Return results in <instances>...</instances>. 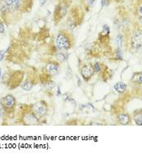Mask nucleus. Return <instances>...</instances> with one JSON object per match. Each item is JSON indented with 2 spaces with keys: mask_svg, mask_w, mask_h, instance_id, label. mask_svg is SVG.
Listing matches in <instances>:
<instances>
[{
  "mask_svg": "<svg viewBox=\"0 0 142 158\" xmlns=\"http://www.w3.org/2000/svg\"><path fill=\"white\" fill-rule=\"evenodd\" d=\"M2 78V70H1V68H0V79Z\"/></svg>",
  "mask_w": 142,
  "mask_h": 158,
  "instance_id": "nucleus-30",
  "label": "nucleus"
},
{
  "mask_svg": "<svg viewBox=\"0 0 142 158\" xmlns=\"http://www.w3.org/2000/svg\"><path fill=\"white\" fill-rule=\"evenodd\" d=\"M28 0H0V11L3 14L23 12L26 9Z\"/></svg>",
  "mask_w": 142,
  "mask_h": 158,
  "instance_id": "nucleus-1",
  "label": "nucleus"
},
{
  "mask_svg": "<svg viewBox=\"0 0 142 158\" xmlns=\"http://www.w3.org/2000/svg\"><path fill=\"white\" fill-rule=\"evenodd\" d=\"M0 105L6 114V116L12 115L16 106V99L12 94H7L0 99Z\"/></svg>",
  "mask_w": 142,
  "mask_h": 158,
  "instance_id": "nucleus-3",
  "label": "nucleus"
},
{
  "mask_svg": "<svg viewBox=\"0 0 142 158\" xmlns=\"http://www.w3.org/2000/svg\"><path fill=\"white\" fill-rule=\"evenodd\" d=\"M133 119L136 122V125L138 126H141L142 124V112L141 110L140 109L138 111H136L135 114H134V116H133Z\"/></svg>",
  "mask_w": 142,
  "mask_h": 158,
  "instance_id": "nucleus-14",
  "label": "nucleus"
},
{
  "mask_svg": "<svg viewBox=\"0 0 142 158\" xmlns=\"http://www.w3.org/2000/svg\"><path fill=\"white\" fill-rule=\"evenodd\" d=\"M55 46L58 50L67 51L73 46L72 37L67 32L59 31L55 37Z\"/></svg>",
  "mask_w": 142,
  "mask_h": 158,
  "instance_id": "nucleus-2",
  "label": "nucleus"
},
{
  "mask_svg": "<svg viewBox=\"0 0 142 158\" xmlns=\"http://www.w3.org/2000/svg\"><path fill=\"white\" fill-rule=\"evenodd\" d=\"M114 88L118 93H124L127 89V85L124 82H118L114 84Z\"/></svg>",
  "mask_w": 142,
  "mask_h": 158,
  "instance_id": "nucleus-13",
  "label": "nucleus"
},
{
  "mask_svg": "<svg viewBox=\"0 0 142 158\" xmlns=\"http://www.w3.org/2000/svg\"><path fill=\"white\" fill-rule=\"evenodd\" d=\"M45 72L46 74L48 75L50 77L51 76H55L59 74V62H47L46 66H45Z\"/></svg>",
  "mask_w": 142,
  "mask_h": 158,
  "instance_id": "nucleus-7",
  "label": "nucleus"
},
{
  "mask_svg": "<svg viewBox=\"0 0 142 158\" xmlns=\"http://www.w3.org/2000/svg\"><path fill=\"white\" fill-rule=\"evenodd\" d=\"M47 0H38L39 5H40V7H43L44 5L47 3Z\"/></svg>",
  "mask_w": 142,
  "mask_h": 158,
  "instance_id": "nucleus-24",
  "label": "nucleus"
},
{
  "mask_svg": "<svg viewBox=\"0 0 142 158\" xmlns=\"http://www.w3.org/2000/svg\"><path fill=\"white\" fill-rule=\"evenodd\" d=\"M110 33H111V30H110L108 25H104L103 27H102V33L100 35H103V37H108L109 35H110Z\"/></svg>",
  "mask_w": 142,
  "mask_h": 158,
  "instance_id": "nucleus-18",
  "label": "nucleus"
},
{
  "mask_svg": "<svg viewBox=\"0 0 142 158\" xmlns=\"http://www.w3.org/2000/svg\"><path fill=\"white\" fill-rule=\"evenodd\" d=\"M21 121L25 125H27V126L37 125L40 122V120L31 111L30 108L23 112V114L21 115Z\"/></svg>",
  "mask_w": 142,
  "mask_h": 158,
  "instance_id": "nucleus-5",
  "label": "nucleus"
},
{
  "mask_svg": "<svg viewBox=\"0 0 142 158\" xmlns=\"http://www.w3.org/2000/svg\"><path fill=\"white\" fill-rule=\"evenodd\" d=\"M6 50H0V62H3V59L5 58V55H6Z\"/></svg>",
  "mask_w": 142,
  "mask_h": 158,
  "instance_id": "nucleus-21",
  "label": "nucleus"
},
{
  "mask_svg": "<svg viewBox=\"0 0 142 158\" xmlns=\"http://www.w3.org/2000/svg\"><path fill=\"white\" fill-rule=\"evenodd\" d=\"M67 11H68V7L66 5H61L59 4L57 6L55 10V18L56 20L59 21L62 18H63L65 15L67 14Z\"/></svg>",
  "mask_w": 142,
  "mask_h": 158,
  "instance_id": "nucleus-11",
  "label": "nucleus"
},
{
  "mask_svg": "<svg viewBox=\"0 0 142 158\" xmlns=\"http://www.w3.org/2000/svg\"><path fill=\"white\" fill-rule=\"evenodd\" d=\"M5 33V25L3 22L0 21V34H3Z\"/></svg>",
  "mask_w": 142,
  "mask_h": 158,
  "instance_id": "nucleus-22",
  "label": "nucleus"
},
{
  "mask_svg": "<svg viewBox=\"0 0 142 158\" xmlns=\"http://www.w3.org/2000/svg\"><path fill=\"white\" fill-rule=\"evenodd\" d=\"M31 111L39 120L46 117L48 113V105L45 101H38L30 106Z\"/></svg>",
  "mask_w": 142,
  "mask_h": 158,
  "instance_id": "nucleus-4",
  "label": "nucleus"
},
{
  "mask_svg": "<svg viewBox=\"0 0 142 158\" xmlns=\"http://www.w3.org/2000/svg\"><path fill=\"white\" fill-rule=\"evenodd\" d=\"M24 76H25V73L23 71H17L14 72L11 76L8 77V82H7V85H9L10 88H16L18 87L20 84H21L22 81L24 80Z\"/></svg>",
  "mask_w": 142,
  "mask_h": 158,
  "instance_id": "nucleus-6",
  "label": "nucleus"
},
{
  "mask_svg": "<svg viewBox=\"0 0 142 158\" xmlns=\"http://www.w3.org/2000/svg\"><path fill=\"white\" fill-rule=\"evenodd\" d=\"M131 43H132V46L134 48L135 50H139L141 49L142 45V34L141 31H136L134 33L133 37H132V41H131Z\"/></svg>",
  "mask_w": 142,
  "mask_h": 158,
  "instance_id": "nucleus-9",
  "label": "nucleus"
},
{
  "mask_svg": "<svg viewBox=\"0 0 142 158\" xmlns=\"http://www.w3.org/2000/svg\"><path fill=\"white\" fill-rule=\"evenodd\" d=\"M77 85L78 86H80V85H81V81H80V78H77Z\"/></svg>",
  "mask_w": 142,
  "mask_h": 158,
  "instance_id": "nucleus-28",
  "label": "nucleus"
},
{
  "mask_svg": "<svg viewBox=\"0 0 142 158\" xmlns=\"http://www.w3.org/2000/svg\"><path fill=\"white\" fill-rule=\"evenodd\" d=\"M80 72L84 80L89 81L94 75L93 66L90 64H84L80 68Z\"/></svg>",
  "mask_w": 142,
  "mask_h": 158,
  "instance_id": "nucleus-8",
  "label": "nucleus"
},
{
  "mask_svg": "<svg viewBox=\"0 0 142 158\" xmlns=\"http://www.w3.org/2000/svg\"><path fill=\"white\" fill-rule=\"evenodd\" d=\"M93 68L94 73H98V72H100L101 70H102L101 65L99 64L98 62H95V63H94V65H93Z\"/></svg>",
  "mask_w": 142,
  "mask_h": 158,
  "instance_id": "nucleus-20",
  "label": "nucleus"
},
{
  "mask_svg": "<svg viewBox=\"0 0 142 158\" xmlns=\"http://www.w3.org/2000/svg\"><path fill=\"white\" fill-rule=\"evenodd\" d=\"M56 96H61V91H60V88L58 87V88H57V92H56Z\"/></svg>",
  "mask_w": 142,
  "mask_h": 158,
  "instance_id": "nucleus-27",
  "label": "nucleus"
},
{
  "mask_svg": "<svg viewBox=\"0 0 142 158\" xmlns=\"http://www.w3.org/2000/svg\"><path fill=\"white\" fill-rule=\"evenodd\" d=\"M118 122L122 125H128L131 122V117L127 114H120L117 116Z\"/></svg>",
  "mask_w": 142,
  "mask_h": 158,
  "instance_id": "nucleus-12",
  "label": "nucleus"
},
{
  "mask_svg": "<svg viewBox=\"0 0 142 158\" xmlns=\"http://www.w3.org/2000/svg\"><path fill=\"white\" fill-rule=\"evenodd\" d=\"M123 45V37L121 34H118L115 38V46L117 49H121Z\"/></svg>",
  "mask_w": 142,
  "mask_h": 158,
  "instance_id": "nucleus-17",
  "label": "nucleus"
},
{
  "mask_svg": "<svg viewBox=\"0 0 142 158\" xmlns=\"http://www.w3.org/2000/svg\"><path fill=\"white\" fill-rule=\"evenodd\" d=\"M94 3H95V0H87V4L90 7L93 6Z\"/></svg>",
  "mask_w": 142,
  "mask_h": 158,
  "instance_id": "nucleus-25",
  "label": "nucleus"
},
{
  "mask_svg": "<svg viewBox=\"0 0 142 158\" xmlns=\"http://www.w3.org/2000/svg\"><path fill=\"white\" fill-rule=\"evenodd\" d=\"M105 5V0H102V7H104Z\"/></svg>",
  "mask_w": 142,
  "mask_h": 158,
  "instance_id": "nucleus-29",
  "label": "nucleus"
},
{
  "mask_svg": "<svg viewBox=\"0 0 142 158\" xmlns=\"http://www.w3.org/2000/svg\"><path fill=\"white\" fill-rule=\"evenodd\" d=\"M4 116H6V114L3 110V109L2 108V106L0 105V118H3Z\"/></svg>",
  "mask_w": 142,
  "mask_h": 158,
  "instance_id": "nucleus-23",
  "label": "nucleus"
},
{
  "mask_svg": "<svg viewBox=\"0 0 142 158\" xmlns=\"http://www.w3.org/2000/svg\"><path fill=\"white\" fill-rule=\"evenodd\" d=\"M57 58L60 62H65L68 58V54L64 50H59V52L57 54Z\"/></svg>",
  "mask_w": 142,
  "mask_h": 158,
  "instance_id": "nucleus-16",
  "label": "nucleus"
},
{
  "mask_svg": "<svg viewBox=\"0 0 142 158\" xmlns=\"http://www.w3.org/2000/svg\"><path fill=\"white\" fill-rule=\"evenodd\" d=\"M45 88L47 90H52L55 87V83L54 81L50 80H46L45 81H42Z\"/></svg>",
  "mask_w": 142,
  "mask_h": 158,
  "instance_id": "nucleus-15",
  "label": "nucleus"
},
{
  "mask_svg": "<svg viewBox=\"0 0 142 158\" xmlns=\"http://www.w3.org/2000/svg\"><path fill=\"white\" fill-rule=\"evenodd\" d=\"M36 84V78H34L33 75H28L27 78L21 83L20 87L25 91H30L34 87Z\"/></svg>",
  "mask_w": 142,
  "mask_h": 158,
  "instance_id": "nucleus-10",
  "label": "nucleus"
},
{
  "mask_svg": "<svg viewBox=\"0 0 142 158\" xmlns=\"http://www.w3.org/2000/svg\"><path fill=\"white\" fill-rule=\"evenodd\" d=\"M115 55H116V59H119V60H122L123 59V56H124V52L122 51L121 49H116Z\"/></svg>",
  "mask_w": 142,
  "mask_h": 158,
  "instance_id": "nucleus-19",
  "label": "nucleus"
},
{
  "mask_svg": "<svg viewBox=\"0 0 142 158\" xmlns=\"http://www.w3.org/2000/svg\"><path fill=\"white\" fill-rule=\"evenodd\" d=\"M138 14H139L140 17L141 19V16H142V11H141V5H140L138 7Z\"/></svg>",
  "mask_w": 142,
  "mask_h": 158,
  "instance_id": "nucleus-26",
  "label": "nucleus"
}]
</instances>
